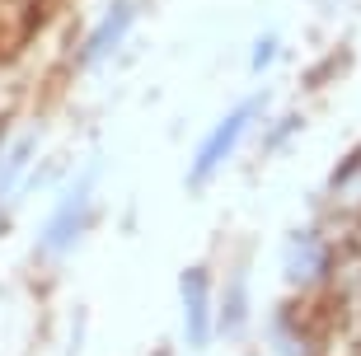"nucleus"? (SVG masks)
Returning <instances> with one entry per match:
<instances>
[{"label":"nucleus","mask_w":361,"mask_h":356,"mask_svg":"<svg viewBox=\"0 0 361 356\" xmlns=\"http://www.w3.org/2000/svg\"><path fill=\"white\" fill-rule=\"evenodd\" d=\"M338 263V244L324 235L319 225L314 230H295L291 244H286V258H281V277L295 295H324L329 290V277H334Z\"/></svg>","instance_id":"obj_1"},{"label":"nucleus","mask_w":361,"mask_h":356,"mask_svg":"<svg viewBox=\"0 0 361 356\" xmlns=\"http://www.w3.org/2000/svg\"><path fill=\"white\" fill-rule=\"evenodd\" d=\"M132 24H136V0H113V5L104 10V19H99V24H94L90 33L80 38V47H75V70L104 66L108 56L127 42Z\"/></svg>","instance_id":"obj_4"},{"label":"nucleus","mask_w":361,"mask_h":356,"mask_svg":"<svg viewBox=\"0 0 361 356\" xmlns=\"http://www.w3.org/2000/svg\"><path fill=\"white\" fill-rule=\"evenodd\" d=\"M94 183H99V169H85L80 178H75V188H71L66 197L56 202V211L47 216V225H42V239H38V253H42V258H52V253H66L71 244L85 235V225L94 221V211H90Z\"/></svg>","instance_id":"obj_3"},{"label":"nucleus","mask_w":361,"mask_h":356,"mask_svg":"<svg viewBox=\"0 0 361 356\" xmlns=\"http://www.w3.org/2000/svg\"><path fill=\"white\" fill-rule=\"evenodd\" d=\"M277 52H281V38H277V33H263V38H258V47H254V56H249V66H254V70H268L272 61H277Z\"/></svg>","instance_id":"obj_8"},{"label":"nucleus","mask_w":361,"mask_h":356,"mask_svg":"<svg viewBox=\"0 0 361 356\" xmlns=\"http://www.w3.org/2000/svg\"><path fill=\"white\" fill-rule=\"evenodd\" d=\"M244 314H249V300H244V272L235 267V277H230L226 295H216V329L235 338V333L244 329Z\"/></svg>","instance_id":"obj_7"},{"label":"nucleus","mask_w":361,"mask_h":356,"mask_svg":"<svg viewBox=\"0 0 361 356\" xmlns=\"http://www.w3.org/2000/svg\"><path fill=\"white\" fill-rule=\"evenodd\" d=\"M19 5H28V10H38V14H52L61 0H19Z\"/></svg>","instance_id":"obj_9"},{"label":"nucleus","mask_w":361,"mask_h":356,"mask_svg":"<svg viewBox=\"0 0 361 356\" xmlns=\"http://www.w3.org/2000/svg\"><path fill=\"white\" fill-rule=\"evenodd\" d=\"M324 211H329V221H338V225H357V230H361V150L343 159V164H338V173L329 178Z\"/></svg>","instance_id":"obj_6"},{"label":"nucleus","mask_w":361,"mask_h":356,"mask_svg":"<svg viewBox=\"0 0 361 356\" xmlns=\"http://www.w3.org/2000/svg\"><path fill=\"white\" fill-rule=\"evenodd\" d=\"M258 108H263V94H249V99H240V104L230 108L226 118L216 122V132L207 136V141L197 145V155H192V169H188V188H202L207 178H212L221 164H226L235 150L244 145V136H249V127L258 122Z\"/></svg>","instance_id":"obj_2"},{"label":"nucleus","mask_w":361,"mask_h":356,"mask_svg":"<svg viewBox=\"0 0 361 356\" xmlns=\"http://www.w3.org/2000/svg\"><path fill=\"white\" fill-rule=\"evenodd\" d=\"M183 329H188V347H207L216 333V295H212V277L207 267H188L183 281Z\"/></svg>","instance_id":"obj_5"}]
</instances>
